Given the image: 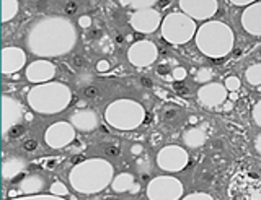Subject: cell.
<instances>
[{"mask_svg": "<svg viewBox=\"0 0 261 200\" xmlns=\"http://www.w3.org/2000/svg\"><path fill=\"white\" fill-rule=\"evenodd\" d=\"M49 189H51L53 195H57V197L67 195V187H65V184L61 182V181H54L51 186H49Z\"/></svg>", "mask_w": 261, "mask_h": 200, "instance_id": "484cf974", "label": "cell"}, {"mask_svg": "<svg viewBox=\"0 0 261 200\" xmlns=\"http://www.w3.org/2000/svg\"><path fill=\"white\" fill-rule=\"evenodd\" d=\"M162 33L168 43L181 44L194 35V23L181 13H171L163 21Z\"/></svg>", "mask_w": 261, "mask_h": 200, "instance_id": "52a82bcc", "label": "cell"}, {"mask_svg": "<svg viewBox=\"0 0 261 200\" xmlns=\"http://www.w3.org/2000/svg\"><path fill=\"white\" fill-rule=\"evenodd\" d=\"M69 122L80 132H92L98 127V116L92 109H77Z\"/></svg>", "mask_w": 261, "mask_h": 200, "instance_id": "ac0fdd59", "label": "cell"}, {"mask_svg": "<svg viewBox=\"0 0 261 200\" xmlns=\"http://www.w3.org/2000/svg\"><path fill=\"white\" fill-rule=\"evenodd\" d=\"M134 184V176L129 174V173H121L118 174L116 178L113 179L111 182V187L114 192H118V194H122V192H127L130 190V187H133Z\"/></svg>", "mask_w": 261, "mask_h": 200, "instance_id": "7402d4cb", "label": "cell"}, {"mask_svg": "<svg viewBox=\"0 0 261 200\" xmlns=\"http://www.w3.org/2000/svg\"><path fill=\"white\" fill-rule=\"evenodd\" d=\"M127 59L136 67H147L157 59V47L150 41H137L129 47Z\"/></svg>", "mask_w": 261, "mask_h": 200, "instance_id": "8fae6325", "label": "cell"}, {"mask_svg": "<svg viewBox=\"0 0 261 200\" xmlns=\"http://www.w3.org/2000/svg\"><path fill=\"white\" fill-rule=\"evenodd\" d=\"M196 41H198V47L206 55L222 57V55H225L232 49L233 35L232 29L224 25V23L212 21L201 26Z\"/></svg>", "mask_w": 261, "mask_h": 200, "instance_id": "277c9868", "label": "cell"}, {"mask_svg": "<svg viewBox=\"0 0 261 200\" xmlns=\"http://www.w3.org/2000/svg\"><path fill=\"white\" fill-rule=\"evenodd\" d=\"M20 10L18 0H2V21L7 23L16 17Z\"/></svg>", "mask_w": 261, "mask_h": 200, "instance_id": "603a6c76", "label": "cell"}, {"mask_svg": "<svg viewBox=\"0 0 261 200\" xmlns=\"http://www.w3.org/2000/svg\"><path fill=\"white\" fill-rule=\"evenodd\" d=\"M202 70H204V74L199 75V80H206L207 77H211V72H209L207 69H202Z\"/></svg>", "mask_w": 261, "mask_h": 200, "instance_id": "7dc6e473", "label": "cell"}, {"mask_svg": "<svg viewBox=\"0 0 261 200\" xmlns=\"http://www.w3.org/2000/svg\"><path fill=\"white\" fill-rule=\"evenodd\" d=\"M72 91L64 83H43L31 88L28 93V105L41 114H57L69 106Z\"/></svg>", "mask_w": 261, "mask_h": 200, "instance_id": "3957f363", "label": "cell"}, {"mask_svg": "<svg viewBox=\"0 0 261 200\" xmlns=\"http://www.w3.org/2000/svg\"><path fill=\"white\" fill-rule=\"evenodd\" d=\"M114 168L101 158H93L73 166L69 174L70 186L80 194H98L113 182Z\"/></svg>", "mask_w": 261, "mask_h": 200, "instance_id": "7a4b0ae2", "label": "cell"}, {"mask_svg": "<svg viewBox=\"0 0 261 200\" xmlns=\"http://www.w3.org/2000/svg\"><path fill=\"white\" fill-rule=\"evenodd\" d=\"M225 88L219 85H206L199 90V101L204 106H217L225 99Z\"/></svg>", "mask_w": 261, "mask_h": 200, "instance_id": "d6986e66", "label": "cell"}, {"mask_svg": "<svg viewBox=\"0 0 261 200\" xmlns=\"http://www.w3.org/2000/svg\"><path fill=\"white\" fill-rule=\"evenodd\" d=\"M24 132H27V130H24V127L21 124H18V125H13L5 135H7V137H10V139H20L21 135H24Z\"/></svg>", "mask_w": 261, "mask_h": 200, "instance_id": "f1b7e54d", "label": "cell"}, {"mask_svg": "<svg viewBox=\"0 0 261 200\" xmlns=\"http://www.w3.org/2000/svg\"><path fill=\"white\" fill-rule=\"evenodd\" d=\"M141 83H142V86H145V88H150V86H152V80H150L149 77H142V78H141Z\"/></svg>", "mask_w": 261, "mask_h": 200, "instance_id": "b9f144b4", "label": "cell"}, {"mask_svg": "<svg viewBox=\"0 0 261 200\" xmlns=\"http://www.w3.org/2000/svg\"><path fill=\"white\" fill-rule=\"evenodd\" d=\"M247 80L251 85H259L261 83V65H251L247 70Z\"/></svg>", "mask_w": 261, "mask_h": 200, "instance_id": "d4e9b609", "label": "cell"}, {"mask_svg": "<svg viewBox=\"0 0 261 200\" xmlns=\"http://www.w3.org/2000/svg\"><path fill=\"white\" fill-rule=\"evenodd\" d=\"M179 7L196 20L212 17L217 10L216 0H179Z\"/></svg>", "mask_w": 261, "mask_h": 200, "instance_id": "9a60e30c", "label": "cell"}, {"mask_svg": "<svg viewBox=\"0 0 261 200\" xmlns=\"http://www.w3.org/2000/svg\"><path fill=\"white\" fill-rule=\"evenodd\" d=\"M79 26H82V28H90L92 26V18L90 17H82V18H79Z\"/></svg>", "mask_w": 261, "mask_h": 200, "instance_id": "d590c367", "label": "cell"}, {"mask_svg": "<svg viewBox=\"0 0 261 200\" xmlns=\"http://www.w3.org/2000/svg\"><path fill=\"white\" fill-rule=\"evenodd\" d=\"M253 116H255V121H256V124L258 125H261V101L256 105V108H255V113H253Z\"/></svg>", "mask_w": 261, "mask_h": 200, "instance_id": "8d00e7d4", "label": "cell"}, {"mask_svg": "<svg viewBox=\"0 0 261 200\" xmlns=\"http://www.w3.org/2000/svg\"><path fill=\"white\" fill-rule=\"evenodd\" d=\"M73 139H75V127L65 121L53 124L46 130V135H44L47 147H51V148L67 147L70 142H73Z\"/></svg>", "mask_w": 261, "mask_h": 200, "instance_id": "9c48e42d", "label": "cell"}, {"mask_svg": "<svg viewBox=\"0 0 261 200\" xmlns=\"http://www.w3.org/2000/svg\"><path fill=\"white\" fill-rule=\"evenodd\" d=\"M160 25V13L152 9L137 10L130 17V26L139 33H152Z\"/></svg>", "mask_w": 261, "mask_h": 200, "instance_id": "4fadbf2b", "label": "cell"}, {"mask_svg": "<svg viewBox=\"0 0 261 200\" xmlns=\"http://www.w3.org/2000/svg\"><path fill=\"white\" fill-rule=\"evenodd\" d=\"M38 147H39L38 145V140H35V139H28V140L23 142V150L24 151H35Z\"/></svg>", "mask_w": 261, "mask_h": 200, "instance_id": "1f68e13d", "label": "cell"}, {"mask_svg": "<svg viewBox=\"0 0 261 200\" xmlns=\"http://www.w3.org/2000/svg\"><path fill=\"white\" fill-rule=\"evenodd\" d=\"M230 200H261V178L255 173L242 171L235 176L228 187Z\"/></svg>", "mask_w": 261, "mask_h": 200, "instance_id": "8992f818", "label": "cell"}, {"mask_svg": "<svg viewBox=\"0 0 261 200\" xmlns=\"http://www.w3.org/2000/svg\"><path fill=\"white\" fill-rule=\"evenodd\" d=\"M96 69H98V72H108L110 70V63L106 60H100L96 63Z\"/></svg>", "mask_w": 261, "mask_h": 200, "instance_id": "f35d334b", "label": "cell"}, {"mask_svg": "<svg viewBox=\"0 0 261 200\" xmlns=\"http://www.w3.org/2000/svg\"><path fill=\"white\" fill-rule=\"evenodd\" d=\"M73 65L75 67L84 65V57H82V55H75V57H73Z\"/></svg>", "mask_w": 261, "mask_h": 200, "instance_id": "60d3db41", "label": "cell"}, {"mask_svg": "<svg viewBox=\"0 0 261 200\" xmlns=\"http://www.w3.org/2000/svg\"><path fill=\"white\" fill-rule=\"evenodd\" d=\"M185 142L188 143L190 147H199L204 143V134L198 129H193L186 134V137H185Z\"/></svg>", "mask_w": 261, "mask_h": 200, "instance_id": "cb8c5ba5", "label": "cell"}, {"mask_svg": "<svg viewBox=\"0 0 261 200\" xmlns=\"http://www.w3.org/2000/svg\"><path fill=\"white\" fill-rule=\"evenodd\" d=\"M24 51L20 47H5L2 51V72L7 74H15L23 69L24 65Z\"/></svg>", "mask_w": 261, "mask_h": 200, "instance_id": "e0dca14e", "label": "cell"}, {"mask_svg": "<svg viewBox=\"0 0 261 200\" xmlns=\"http://www.w3.org/2000/svg\"><path fill=\"white\" fill-rule=\"evenodd\" d=\"M47 187V178L41 173H28L24 174L21 181L18 182V189L10 190V195L13 197L16 192L27 195H38L39 192H43Z\"/></svg>", "mask_w": 261, "mask_h": 200, "instance_id": "5bb4252c", "label": "cell"}, {"mask_svg": "<svg viewBox=\"0 0 261 200\" xmlns=\"http://www.w3.org/2000/svg\"><path fill=\"white\" fill-rule=\"evenodd\" d=\"M133 153H134V155H139V153H142V147L139 145V143H136V145L133 147Z\"/></svg>", "mask_w": 261, "mask_h": 200, "instance_id": "ee69618b", "label": "cell"}, {"mask_svg": "<svg viewBox=\"0 0 261 200\" xmlns=\"http://www.w3.org/2000/svg\"><path fill=\"white\" fill-rule=\"evenodd\" d=\"M24 43L38 57H61L75 47L77 29L69 18L44 17L31 23Z\"/></svg>", "mask_w": 261, "mask_h": 200, "instance_id": "6da1fadb", "label": "cell"}, {"mask_svg": "<svg viewBox=\"0 0 261 200\" xmlns=\"http://www.w3.org/2000/svg\"><path fill=\"white\" fill-rule=\"evenodd\" d=\"M185 200H214V198L207 194H191V195H188Z\"/></svg>", "mask_w": 261, "mask_h": 200, "instance_id": "e575fe53", "label": "cell"}, {"mask_svg": "<svg viewBox=\"0 0 261 200\" xmlns=\"http://www.w3.org/2000/svg\"><path fill=\"white\" fill-rule=\"evenodd\" d=\"M225 86L228 88V90H232V91L239 90V88H240V80L235 78V77H228L225 80Z\"/></svg>", "mask_w": 261, "mask_h": 200, "instance_id": "4dcf8cb0", "label": "cell"}, {"mask_svg": "<svg viewBox=\"0 0 261 200\" xmlns=\"http://www.w3.org/2000/svg\"><path fill=\"white\" fill-rule=\"evenodd\" d=\"M173 77H175V80H183V78L186 77V72H185V69H181V67L175 69V72H173Z\"/></svg>", "mask_w": 261, "mask_h": 200, "instance_id": "74e56055", "label": "cell"}, {"mask_svg": "<svg viewBox=\"0 0 261 200\" xmlns=\"http://www.w3.org/2000/svg\"><path fill=\"white\" fill-rule=\"evenodd\" d=\"M157 163L165 171H179L188 164V153L181 147L170 145L159 153Z\"/></svg>", "mask_w": 261, "mask_h": 200, "instance_id": "30bf717a", "label": "cell"}, {"mask_svg": "<svg viewBox=\"0 0 261 200\" xmlns=\"http://www.w3.org/2000/svg\"><path fill=\"white\" fill-rule=\"evenodd\" d=\"M64 10H65V13H67V15H75L79 12V4L73 2V0H70V2L65 4Z\"/></svg>", "mask_w": 261, "mask_h": 200, "instance_id": "d6a6232c", "label": "cell"}, {"mask_svg": "<svg viewBox=\"0 0 261 200\" xmlns=\"http://www.w3.org/2000/svg\"><path fill=\"white\" fill-rule=\"evenodd\" d=\"M139 190H141V186H139L137 182H134V184H133V187H130V192H133V194H137Z\"/></svg>", "mask_w": 261, "mask_h": 200, "instance_id": "bcb514c9", "label": "cell"}, {"mask_svg": "<svg viewBox=\"0 0 261 200\" xmlns=\"http://www.w3.org/2000/svg\"><path fill=\"white\" fill-rule=\"evenodd\" d=\"M181 192V182L175 178H167V176L152 179L147 187V195L150 200H178Z\"/></svg>", "mask_w": 261, "mask_h": 200, "instance_id": "ba28073f", "label": "cell"}, {"mask_svg": "<svg viewBox=\"0 0 261 200\" xmlns=\"http://www.w3.org/2000/svg\"><path fill=\"white\" fill-rule=\"evenodd\" d=\"M56 65L49 60H35L27 67V80L31 83H44L56 75Z\"/></svg>", "mask_w": 261, "mask_h": 200, "instance_id": "2e32d148", "label": "cell"}, {"mask_svg": "<svg viewBox=\"0 0 261 200\" xmlns=\"http://www.w3.org/2000/svg\"><path fill=\"white\" fill-rule=\"evenodd\" d=\"M157 72H159L160 75H167V72H168V67H167V65H159Z\"/></svg>", "mask_w": 261, "mask_h": 200, "instance_id": "7bdbcfd3", "label": "cell"}, {"mask_svg": "<svg viewBox=\"0 0 261 200\" xmlns=\"http://www.w3.org/2000/svg\"><path fill=\"white\" fill-rule=\"evenodd\" d=\"M176 116H178L176 108H167L165 113H163V119H165V121H171V119H175Z\"/></svg>", "mask_w": 261, "mask_h": 200, "instance_id": "836d02e7", "label": "cell"}, {"mask_svg": "<svg viewBox=\"0 0 261 200\" xmlns=\"http://www.w3.org/2000/svg\"><path fill=\"white\" fill-rule=\"evenodd\" d=\"M24 168V161L23 158L20 156H15L12 159H5L4 161V179L8 181V179H13L16 174H20Z\"/></svg>", "mask_w": 261, "mask_h": 200, "instance_id": "44dd1931", "label": "cell"}, {"mask_svg": "<svg viewBox=\"0 0 261 200\" xmlns=\"http://www.w3.org/2000/svg\"><path fill=\"white\" fill-rule=\"evenodd\" d=\"M256 150H258L259 153H261V135H259V137L256 139Z\"/></svg>", "mask_w": 261, "mask_h": 200, "instance_id": "c3c4849f", "label": "cell"}, {"mask_svg": "<svg viewBox=\"0 0 261 200\" xmlns=\"http://www.w3.org/2000/svg\"><path fill=\"white\" fill-rule=\"evenodd\" d=\"M155 4V0H130V7L136 10H145L150 9V7Z\"/></svg>", "mask_w": 261, "mask_h": 200, "instance_id": "4316f807", "label": "cell"}, {"mask_svg": "<svg viewBox=\"0 0 261 200\" xmlns=\"http://www.w3.org/2000/svg\"><path fill=\"white\" fill-rule=\"evenodd\" d=\"M145 117L144 108L136 101L118 99L113 101L105 111V119L111 127L119 130H133L142 124Z\"/></svg>", "mask_w": 261, "mask_h": 200, "instance_id": "5b68a950", "label": "cell"}, {"mask_svg": "<svg viewBox=\"0 0 261 200\" xmlns=\"http://www.w3.org/2000/svg\"><path fill=\"white\" fill-rule=\"evenodd\" d=\"M243 26L251 35H261V4L250 7L243 13Z\"/></svg>", "mask_w": 261, "mask_h": 200, "instance_id": "ffe728a7", "label": "cell"}, {"mask_svg": "<svg viewBox=\"0 0 261 200\" xmlns=\"http://www.w3.org/2000/svg\"><path fill=\"white\" fill-rule=\"evenodd\" d=\"M12 200H64L57 195H44V194H38V195H27V197H18V198H12Z\"/></svg>", "mask_w": 261, "mask_h": 200, "instance_id": "83f0119b", "label": "cell"}, {"mask_svg": "<svg viewBox=\"0 0 261 200\" xmlns=\"http://www.w3.org/2000/svg\"><path fill=\"white\" fill-rule=\"evenodd\" d=\"M106 153L111 155V156H118V155L121 153V150H119L118 145H113V147H108V148H106Z\"/></svg>", "mask_w": 261, "mask_h": 200, "instance_id": "ab89813d", "label": "cell"}, {"mask_svg": "<svg viewBox=\"0 0 261 200\" xmlns=\"http://www.w3.org/2000/svg\"><path fill=\"white\" fill-rule=\"evenodd\" d=\"M84 94H85V98L93 99V98H98V94H100V90H98L95 85H88V86L84 88Z\"/></svg>", "mask_w": 261, "mask_h": 200, "instance_id": "f546056e", "label": "cell"}, {"mask_svg": "<svg viewBox=\"0 0 261 200\" xmlns=\"http://www.w3.org/2000/svg\"><path fill=\"white\" fill-rule=\"evenodd\" d=\"M233 4H248V2H251V0H232Z\"/></svg>", "mask_w": 261, "mask_h": 200, "instance_id": "681fc988", "label": "cell"}, {"mask_svg": "<svg viewBox=\"0 0 261 200\" xmlns=\"http://www.w3.org/2000/svg\"><path fill=\"white\" fill-rule=\"evenodd\" d=\"M175 90H176V91H181V93H186V91H188L181 83H175Z\"/></svg>", "mask_w": 261, "mask_h": 200, "instance_id": "f6af8a7d", "label": "cell"}, {"mask_svg": "<svg viewBox=\"0 0 261 200\" xmlns=\"http://www.w3.org/2000/svg\"><path fill=\"white\" fill-rule=\"evenodd\" d=\"M168 5V0H160V7H167Z\"/></svg>", "mask_w": 261, "mask_h": 200, "instance_id": "f907efd6", "label": "cell"}, {"mask_svg": "<svg viewBox=\"0 0 261 200\" xmlns=\"http://www.w3.org/2000/svg\"><path fill=\"white\" fill-rule=\"evenodd\" d=\"M23 119V106L20 101L10 96L2 98V121H4V134H7L13 125H18Z\"/></svg>", "mask_w": 261, "mask_h": 200, "instance_id": "7c38bea8", "label": "cell"}]
</instances>
